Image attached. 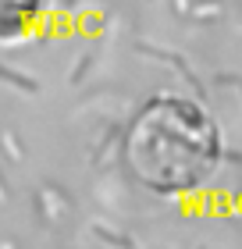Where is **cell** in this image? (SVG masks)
I'll return each instance as SVG.
<instances>
[{
  "mask_svg": "<svg viewBox=\"0 0 242 249\" xmlns=\"http://www.w3.org/2000/svg\"><path fill=\"white\" fill-rule=\"evenodd\" d=\"M50 0H0V43H15L29 36L43 21Z\"/></svg>",
  "mask_w": 242,
  "mask_h": 249,
  "instance_id": "obj_2",
  "label": "cell"
},
{
  "mask_svg": "<svg viewBox=\"0 0 242 249\" xmlns=\"http://www.w3.org/2000/svg\"><path fill=\"white\" fill-rule=\"evenodd\" d=\"M125 164L143 189L182 196L200 189L221 164V132L203 107L186 96H153L125 132Z\"/></svg>",
  "mask_w": 242,
  "mask_h": 249,
  "instance_id": "obj_1",
  "label": "cell"
}]
</instances>
